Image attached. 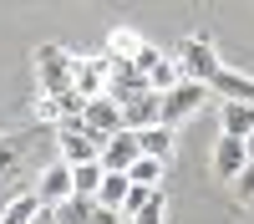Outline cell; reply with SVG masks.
<instances>
[{
	"label": "cell",
	"instance_id": "obj_1",
	"mask_svg": "<svg viewBox=\"0 0 254 224\" xmlns=\"http://www.w3.org/2000/svg\"><path fill=\"white\" fill-rule=\"evenodd\" d=\"M36 87L46 92V97H61V92H71V51H61L56 41L36 46Z\"/></svg>",
	"mask_w": 254,
	"mask_h": 224
},
{
	"label": "cell",
	"instance_id": "obj_2",
	"mask_svg": "<svg viewBox=\"0 0 254 224\" xmlns=\"http://www.w3.org/2000/svg\"><path fill=\"white\" fill-rule=\"evenodd\" d=\"M173 61L183 67V76H188V81H214V76H219V67H224L219 51L208 46L203 36H183L178 46H173Z\"/></svg>",
	"mask_w": 254,
	"mask_h": 224
},
{
	"label": "cell",
	"instance_id": "obj_3",
	"mask_svg": "<svg viewBox=\"0 0 254 224\" xmlns=\"http://www.w3.org/2000/svg\"><path fill=\"white\" fill-rule=\"evenodd\" d=\"M208 97H214V92H208V81H188V76H183L173 92H163V128H178V122L193 117Z\"/></svg>",
	"mask_w": 254,
	"mask_h": 224
},
{
	"label": "cell",
	"instance_id": "obj_4",
	"mask_svg": "<svg viewBox=\"0 0 254 224\" xmlns=\"http://www.w3.org/2000/svg\"><path fill=\"white\" fill-rule=\"evenodd\" d=\"M107 81H112V61L107 56H71V92L81 97H107Z\"/></svg>",
	"mask_w": 254,
	"mask_h": 224
},
{
	"label": "cell",
	"instance_id": "obj_5",
	"mask_svg": "<svg viewBox=\"0 0 254 224\" xmlns=\"http://www.w3.org/2000/svg\"><path fill=\"white\" fill-rule=\"evenodd\" d=\"M56 148H61V163H71V168L102 158V143L81 128V122H61V128H56Z\"/></svg>",
	"mask_w": 254,
	"mask_h": 224
},
{
	"label": "cell",
	"instance_id": "obj_6",
	"mask_svg": "<svg viewBox=\"0 0 254 224\" xmlns=\"http://www.w3.org/2000/svg\"><path fill=\"white\" fill-rule=\"evenodd\" d=\"M81 128H87L97 143L117 138V133L127 128V117H122V102H117V97H92V102H87V112H81Z\"/></svg>",
	"mask_w": 254,
	"mask_h": 224
},
{
	"label": "cell",
	"instance_id": "obj_7",
	"mask_svg": "<svg viewBox=\"0 0 254 224\" xmlns=\"http://www.w3.org/2000/svg\"><path fill=\"white\" fill-rule=\"evenodd\" d=\"M31 189H36V199L46 204V209H56L61 199H71V194H76V183H71V163H61V158L46 163V168H41V178L31 183Z\"/></svg>",
	"mask_w": 254,
	"mask_h": 224
},
{
	"label": "cell",
	"instance_id": "obj_8",
	"mask_svg": "<svg viewBox=\"0 0 254 224\" xmlns=\"http://www.w3.org/2000/svg\"><path fill=\"white\" fill-rule=\"evenodd\" d=\"M137 158H142V138H137L132 128H122L117 138L102 143V168H107V173H127Z\"/></svg>",
	"mask_w": 254,
	"mask_h": 224
},
{
	"label": "cell",
	"instance_id": "obj_9",
	"mask_svg": "<svg viewBox=\"0 0 254 224\" xmlns=\"http://www.w3.org/2000/svg\"><path fill=\"white\" fill-rule=\"evenodd\" d=\"M244 168H249V148H244V138L219 133V143H214V173H219L224 183H234Z\"/></svg>",
	"mask_w": 254,
	"mask_h": 224
},
{
	"label": "cell",
	"instance_id": "obj_10",
	"mask_svg": "<svg viewBox=\"0 0 254 224\" xmlns=\"http://www.w3.org/2000/svg\"><path fill=\"white\" fill-rule=\"evenodd\" d=\"M208 92H214L219 102H254V76H244L234 67H219V76L208 81Z\"/></svg>",
	"mask_w": 254,
	"mask_h": 224
},
{
	"label": "cell",
	"instance_id": "obj_11",
	"mask_svg": "<svg viewBox=\"0 0 254 224\" xmlns=\"http://www.w3.org/2000/svg\"><path fill=\"white\" fill-rule=\"evenodd\" d=\"M122 117H127V128H132V133L158 128V122H163V97H158V92H142V97H132V102L122 107Z\"/></svg>",
	"mask_w": 254,
	"mask_h": 224
},
{
	"label": "cell",
	"instance_id": "obj_12",
	"mask_svg": "<svg viewBox=\"0 0 254 224\" xmlns=\"http://www.w3.org/2000/svg\"><path fill=\"white\" fill-rule=\"evenodd\" d=\"M219 133L249 138L254 133V102H219Z\"/></svg>",
	"mask_w": 254,
	"mask_h": 224
},
{
	"label": "cell",
	"instance_id": "obj_13",
	"mask_svg": "<svg viewBox=\"0 0 254 224\" xmlns=\"http://www.w3.org/2000/svg\"><path fill=\"white\" fill-rule=\"evenodd\" d=\"M46 209V204L36 199V189H20L5 199V214H0V224H36V214Z\"/></svg>",
	"mask_w": 254,
	"mask_h": 224
},
{
	"label": "cell",
	"instance_id": "obj_14",
	"mask_svg": "<svg viewBox=\"0 0 254 224\" xmlns=\"http://www.w3.org/2000/svg\"><path fill=\"white\" fill-rule=\"evenodd\" d=\"M92 214H97V199L87 194H71L56 204V224H92Z\"/></svg>",
	"mask_w": 254,
	"mask_h": 224
},
{
	"label": "cell",
	"instance_id": "obj_15",
	"mask_svg": "<svg viewBox=\"0 0 254 224\" xmlns=\"http://www.w3.org/2000/svg\"><path fill=\"white\" fill-rule=\"evenodd\" d=\"M163 173H168V163H163V158H147V153L127 168V178H132L137 189H163Z\"/></svg>",
	"mask_w": 254,
	"mask_h": 224
},
{
	"label": "cell",
	"instance_id": "obj_16",
	"mask_svg": "<svg viewBox=\"0 0 254 224\" xmlns=\"http://www.w3.org/2000/svg\"><path fill=\"white\" fill-rule=\"evenodd\" d=\"M178 81H183V67H178V61H173V56H163V61H158V67H153V72H147V92H158V97H163V92H173V87H178Z\"/></svg>",
	"mask_w": 254,
	"mask_h": 224
},
{
	"label": "cell",
	"instance_id": "obj_17",
	"mask_svg": "<svg viewBox=\"0 0 254 224\" xmlns=\"http://www.w3.org/2000/svg\"><path fill=\"white\" fill-rule=\"evenodd\" d=\"M137 138H142V153H147V158H163V163L173 158V128H163V122H158V128H142Z\"/></svg>",
	"mask_w": 254,
	"mask_h": 224
},
{
	"label": "cell",
	"instance_id": "obj_18",
	"mask_svg": "<svg viewBox=\"0 0 254 224\" xmlns=\"http://www.w3.org/2000/svg\"><path fill=\"white\" fill-rule=\"evenodd\" d=\"M127 189H132V178H127V173H107V178H102V189H97V204H102V209H122V204H127Z\"/></svg>",
	"mask_w": 254,
	"mask_h": 224
},
{
	"label": "cell",
	"instance_id": "obj_19",
	"mask_svg": "<svg viewBox=\"0 0 254 224\" xmlns=\"http://www.w3.org/2000/svg\"><path fill=\"white\" fill-rule=\"evenodd\" d=\"M102 178H107V168H102V158H97V163H81V168H71V183H76V194H87V199H97Z\"/></svg>",
	"mask_w": 254,
	"mask_h": 224
},
{
	"label": "cell",
	"instance_id": "obj_20",
	"mask_svg": "<svg viewBox=\"0 0 254 224\" xmlns=\"http://www.w3.org/2000/svg\"><path fill=\"white\" fill-rule=\"evenodd\" d=\"M132 224H168V194H163V189H153V194L142 199V209L132 214Z\"/></svg>",
	"mask_w": 254,
	"mask_h": 224
},
{
	"label": "cell",
	"instance_id": "obj_21",
	"mask_svg": "<svg viewBox=\"0 0 254 224\" xmlns=\"http://www.w3.org/2000/svg\"><path fill=\"white\" fill-rule=\"evenodd\" d=\"M137 46H142V41H137L132 31H112V36H107V51H102V56H107V61H132V56H137Z\"/></svg>",
	"mask_w": 254,
	"mask_h": 224
},
{
	"label": "cell",
	"instance_id": "obj_22",
	"mask_svg": "<svg viewBox=\"0 0 254 224\" xmlns=\"http://www.w3.org/2000/svg\"><path fill=\"white\" fill-rule=\"evenodd\" d=\"M36 117L46 122V128H61V102H56V97H46V92H41V97H36Z\"/></svg>",
	"mask_w": 254,
	"mask_h": 224
},
{
	"label": "cell",
	"instance_id": "obj_23",
	"mask_svg": "<svg viewBox=\"0 0 254 224\" xmlns=\"http://www.w3.org/2000/svg\"><path fill=\"white\" fill-rule=\"evenodd\" d=\"M158 61H163V51H158V46H147V41H142V46H137V56H132V67H137V72L147 76V72L158 67Z\"/></svg>",
	"mask_w": 254,
	"mask_h": 224
},
{
	"label": "cell",
	"instance_id": "obj_24",
	"mask_svg": "<svg viewBox=\"0 0 254 224\" xmlns=\"http://www.w3.org/2000/svg\"><path fill=\"white\" fill-rule=\"evenodd\" d=\"M15 158H26V148H20V138H0V173L10 168Z\"/></svg>",
	"mask_w": 254,
	"mask_h": 224
},
{
	"label": "cell",
	"instance_id": "obj_25",
	"mask_svg": "<svg viewBox=\"0 0 254 224\" xmlns=\"http://www.w3.org/2000/svg\"><path fill=\"white\" fill-rule=\"evenodd\" d=\"M234 199H244V204L254 199V163H249V168H244V173L234 178Z\"/></svg>",
	"mask_w": 254,
	"mask_h": 224
},
{
	"label": "cell",
	"instance_id": "obj_26",
	"mask_svg": "<svg viewBox=\"0 0 254 224\" xmlns=\"http://www.w3.org/2000/svg\"><path fill=\"white\" fill-rule=\"evenodd\" d=\"M92 224H132V219H127L122 209H102V204H97V214H92Z\"/></svg>",
	"mask_w": 254,
	"mask_h": 224
},
{
	"label": "cell",
	"instance_id": "obj_27",
	"mask_svg": "<svg viewBox=\"0 0 254 224\" xmlns=\"http://www.w3.org/2000/svg\"><path fill=\"white\" fill-rule=\"evenodd\" d=\"M36 224H56V209H41V214H36Z\"/></svg>",
	"mask_w": 254,
	"mask_h": 224
},
{
	"label": "cell",
	"instance_id": "obj_28",
	"mask_svg": "<svg viewBox=\"0 0 254 224\" xmlns=\"http://www.w3.org/2000/svg\"><path fill=\"white\" fill-rule=\"evenodd\" d=\"M244 148H249V163H254V133H249V138H244Z\"/></svg>",
	"mask_w": 254,
	"mask_h": 224
},
{
	"label": "cell",
	"instance_id": "obj_29",
	"mask_svg": "<svg viewBox=\"0 0 254 224\" xmlns=\"http://www.w3.org/2000/svg\"><path fill=\"white\" fill-rule=\"evenodd\" d=\"M249 214H254V199H249Z\"/></svg>",
	"mask_w": 254,
	"mask_h": 224
}]
</instances>
